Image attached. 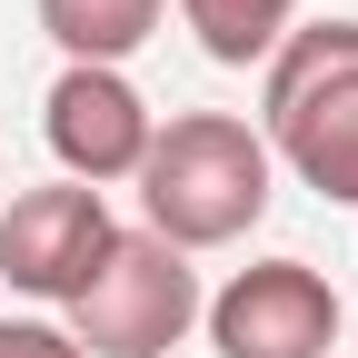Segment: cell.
Segmentation results:
<instances>
[{"instance_id": "obj_1", "label": "cell", "mask_w": 358, "mask_h": 358, "mask_svg": "<svg viewBox=\"0 0 358 358\" xmlns=\"http://www.w3.org/2000/svg\"><path fill=\"white\" fill-rule=\"evenodd\" d=\"M268 199H279V159H268V140L239 120V110H179L150 129V159H140V229L169 239L179 259L199 249H239Z\"/></svg>"}, {"instance_id": "obj_2", "label": "cell", "mask_w": 358, "mask_h": 358, "mask_svg": "<svg viewBox=\"0 0 358 358\" xmlns=\"http://www.w3.org/2000/svg\"><path fill=\"white\" fill-rule=\"evenodd\" d=\"M259 140L299 189L358 209V20H299L259 60Z\"/></svg>"}, {"instance_id": "obj_3", "label": "cell", "mask_w": 358, "mask_h": 358, "mask_svg": "<svg viewBox=\"0 0 358 358\" xmlns=\"http://www.w3.org/2000/svg\"><path fill=\"white\" fill-rule=\"evenodd\" d=\"M199 299H209L199 268L179 259L169 239L110 229L90 289L70 299V338H80V358H169L179 338L199 329Z\"/></svg>"}, {"instance_id": "obj_4", "label": "cell", "mask_w": 358, "mask_h": 358, "mask_svg": "<svg viewBox=\"0 0 358 358\" xmlns=\"http://www.w3.org/2000/svg\"><path fill=\"white\" fill-rule=\"evenodd\" d=\"M199 329L219 358H329L338 348V289L308 259H249L199 299Z\"/></svg>"}, {"instance_id": "obj_5", "label": "cell", "mask_w": 358, "mask_h": 358, "mask_svg": "<svg viewBox=\"0 0 358 358\" xmlns=\"http://www.w3.org/2000/svg\"><path fill=\"white\" fill-rule=\"evenodd\" d=\"M110 189H80V179H40V189H20L10 209H0V279H10L20 299H50L70 308L90 289V268H100L110 249Z\"/></svg>"}, {"instance_id": "obj_6", "label": "cell", "mask_w": 358, "mask_h": 358, "mask_svg": "<svg viewBox=\"0 0 358 358\" xmlns=\"http://www.w3.org/2000/svg\"><path fill=\"white\" fill-rule=\"evenodd\" d=\"M150 100L129 90V70H80L60 60L50 100H40V140H50L60 179H80V189H110V179H140L150 159Z\"/></svg>"}, {"instance_id": "obj_7", "label": "cell", "mask_w": 358, "mask_h": 358, "mask_svg": "<svg viewBox=\"0 0 358 358\" xmlns=\"http://www.w3.org/2000/svg\"><path fill=\"white\" fill-rule=\"evenodd\" d=\"M159 10L169 0H40V30H50V50L80 60V70H120L159 30Z\"/></svg>"}, {"instance_id": "obj_8", "label": "cell", "mask_w": 358, "mask_h": 358, "mask_svg": "<svg viewBox=\"0 0 358 358\" xmlns=\"http://www.w3.org/2000/svg\"><path fill=\"white\" fill-rule=\"evenodd\" d=\"M179 20H189V40L219 70H259L299 30V0H179Z\"/></svg>"}, {"instance_id": "obj_9", "label": "cell", "mask_w": 358, "mask_h": 358, "mask_svg": "<svg viewBox=\"0 0 358 358\" xmlns=\"http://www.w3.org/2000/svg\"><path fill=\"white\" fill-rule=\"evenodd\" d=\"M0 358H80V338L60 319H0Z\"/></svg>"}]
</instances>
